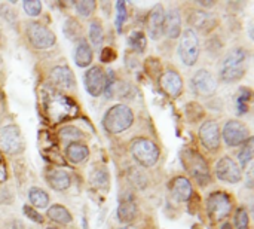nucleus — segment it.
I'll return each mask as SVG.
<instances>
[{
  "label": "nucleus",
  "instance_id": "nucleus-26",
  "mask_svg": "<svg viewBox=\"0 0 254 229\" xmlns=\"http://www.w3.org/2000/svg\"><path fill=\"white\" fill-rule=\"evenodd\" d=\"M60 137L61 140L68 146L71 143H79V140L83 139V134L80 130H77L76 127H64L61 131H60Z\"/></svg>",
  "mask_w": 254,
  "mask_h": 229
},
{
  "label": "nucleus",
  "instance_id": "nucleus-43",
  "mask_svg": "<svg viewBox=\"0 0 254 229\" xmlns=\"http://www.w3.org/2000/svg\"><path fill=\"white\" fill-rule=\"evenodd\" d=\"M0 63H1V57H0Z\"/></svg>",
  "mask_w": 254,
  "mask_h": 229
},
{
  "label": "nucleus",
  "instance_id": "nucleus-35",
  "mask_svg": "<svg viewBox=\"0 0 254 229\" xmlns=\"http://www.w3.org/2000/svg\"><path fill=\"white\" fill-rule=\"evenodd\" d=\"M24 215H25L30 221H33V222H36V224H42V222H43L42 215H40V213H37L33 207L24 206Z\"/></svg>",
  "mask_w": 254,
  "mask_h": 229
},
{
  "label": "nucleus",
  "instance_id": "nucleus-28",
  "mask_svg": "<svg viewBox=\"0 0 254 229\" xmlns=\"http://www.w3.org/2000/svg\"><path fill=\"white\" fill-rule=\"evenodd\" d=\"M128 42H129V46L137 52H143L146 49V36L141 31H132L129 34Z\"/></svg>",
  "mask_w": 254,
  "mask_h": 229
},
{
  "label": "nucleus",
  "instance_id": "nucleus-29",
  "mask_svg": "<svg viewBox=\"0 0 254 229\" xmlns=\"http://www.w3.org/2000/svg\"><path fill=\"white\" fill-rule=\"evenodd\" d=\"M95 1L94 0H79L74 1V9L80 16H91L95 10Z\"/></svg>",
  "mask_w": 254,
  "mask_h": 229
},
{
  "label": "nucleus",
  "instance_id": "nucleus-27",
  "mask_svg": "<svg viewBox=\"0 0 254 229\" xmlns=\"http://www.w3.org/2000/svg\"><path fill=\"white\" fill-rule=\"evenodd\" d=\"M89 39H91V43L97 48L103 43V27H101V22L97 19L91 21L89 24Z\"/></svg>",
  "mask_w": 254,
  "mask_h": 229
},
{
  "label": "nucleus",
  "instance_id": "nucleus-5",
  "mask_svg": "<svg viewBox=\"0 0 254 229\" xmlns=\"http://www.w3.org/2000/svg\"><path fill=\"white\" fill-rule=\"evenodd\" d=\"M199 51L201 49H199V40L196 33L190 28L185 30L179 43V57L182 63L188 67L193 66L198 61Z\"/></svg>",
  "mask_w": 254,
  "mask_h": 229
},
{
  "label": "nucleus",
  "instance_id": "nucleus-8",
  "mask_svg": "<svg viewBox=\"0 0 254 229\" xmlns=\"http://www.w3.org/2000/svg\"><path fill=\"white\" fill-rule=\"evenodd\" d=\"M27 36L30 43L36 49H48L55 45V34L39 22H31L27 28Z\"/></svg>",
  "mask_w": 254,
  "mask_h": 229
},
{
  "label": "nucleus",
  "instance_id": "nucleus-39",
  "mask_svg": "<svg viewBox=\"0 0 254 229\" xmlns=\"http://www.w3.org/2000/svg\"><path fill=\"white\" fill-rule=\"evenodd\" d=\"M196 3H199L201 6H208V7H211L214 4V1H196Z\"/></svg>",
  "mask_w": 254,
  "mask_h": 229
},
{
  "label": "nucleus",
  "instance_id": "nucleus-24",
  "mask_svg": "<svg viewBox=\"0 0 254 229\" xmlns=\"http://www.w3.org/2000/svg\"><path fill=\"white\" fill-rule=\"evenodd\" d=\"M28 198H30V203L36 209H46L49 206V197L40 188H31L28 191Z\"/></svg>",
  "mask_w": 254,
  "mask_h": 229
},
{
  "label": "nucleus",
  "instance_id": "nucleus-22",
  "mask_svg": "<svg viewBox=\"0 0 254 229\" xmlns=\"http://www.w3.org/2000/svg\"><path fill=\"white\" fill-rule=\"evenodd\" d=\"M135 216H137V206L132 201V198L124 200L118 207V219L122 224H129L135 219Z\"/></svg>",
  "mask_w": 254,
  "mask_h": 229
},
{
  "label": "nucleus",
  "instance_id": "nucleus-9",
  "mask_svg": "<svg viewBox=\"0 0 254 229\" xmlns=\"http://www.w3.org/2000/svg\"><path fill=\"white\" fill-rule=\"evenodd\" d=\"M192 91L201 97H210L217 91V80L208 70H198L190 79Z\"/></svg>",
  "mask_w": 254,
  "mask_h": 229
},
{
  "label": "nucleus",
  "instance_id": "nucleus-40",
  "mask_svg": "<svg viewBox=\"0 0 254 229\" xmlns=\"http://www.w3.org/2000/svg\"><path fill=\"white\" fill-rule=\"evenodd\" d=\"M220 229H232V227H231V224H225V225H222Z\"/></svg>",
  "mask_w": 254,
  "mask_h": 229
},
{
  "label": "nucleus",
  "instance_id": "nucleus-19",
  "mask_svg": "<svg viewBox=\"0 0 254 229\" xmlns=\"http://www.w3.org/2000/svg\"><path fill=\"white\" fill-rule=\"evenodd\" d=\"M46 180L49 186L55 191H65L71 183L68 173L64 170H49L46 173Z\"/></svg>",
  "mask_w": 254,
  "mask_h": 229
},
{
  "label": "nucleus",
  "instance_id": "nucleus-3",
  "mask_svg": "<svg viewBox=\"0 0 254 229\" xmlns=\"http://www.w3.org/2000/svg\"><path fill=\"white\" fill-rule=\"evenodd\" d=\"M131 155L140 165L149 168L158 162L159 149L153 142L143 137H137L131 142Z\"/></svg>",
  "mask_w": 254,
  "mask_h": 229
},
{
  "label": "nucleus",
  "instance_id": "nucleus-33",
  "mask_svg": "<svg viewBox=\"0 0 254 229\" xmlns=\"http://www.w3.org/2000/svg\"><path fill=\"white\" fill-rule=\"evenodd\" d=\"M116 10H118V15H116V27H118V31L121 33L122 31V25L127 19V6H125V1L119 0L116 1Z\"/></svg>",
  "mask_w": 254,
  "mask_h": 229
},
{
  "label": "nucleus",
  "instance_id": "nucleus-4",
  "mask_svg": "<svg viewBox=\"0 0 254 229\" xmlns=\"http://www.w3.org/2000/svg\"><path fill=\"white\" fill-rule=\"evenodd\" d=\"M182 162L186 167V170L190 173V176L199 183V185H208L210 183V170L205 159L195 151H185L182 155Z\"/></svg>",
  "mask_w": 254,
  "mask_h": 229
},
{
  "label": "nucleus",
  "instance_id": "nucleus-10",
  "mask_svg": "<svg viewBox=\"0 0 254 229\" xmlns=\"http://www.w3.org/2000/svg\"><path fill=\"white\" fill-rule=\"evenodd\" d=\"M223 140L229 148H235L240 146L243 143H246V140L250 137L249 136V130L247 127L240 122V121H228L225 128H223Z\"/></svg>",
  "mask_w": 254,
  "mask_h": 229
},
{
  "label": "nucleus",
  "instance_id": "nucleus-21",
  "mask_svg": "<svg viewBox=\"0 0 254 229\" xmlns=\"http://www.w3.org/2000/svg\"><path fill=\"white\" fill-rule=\"evenodd\" d=\"M89 155L88 146L82 143H71L65 148V158L73 162V164H80L83 162Z\"/></svg>",
  "mask_w": 254,
  "mask_h": 229
},
{
  "label": "nucleus",
  "instance_id": "nucleus-7",
  "mask_svg": "<svg viewBox=\"0 0 254 229\" xmlns=\"http://www.w3.org/2000/svg\"><path fill=\"white\" fill-rule=\"evenodd\" d=\"M0 151L9 155L22 151V136L16 125H6L0 128Z\"/></svg>",
  "mask_w": 254,
  "mask_h": 229
},
{
  "label": "nucleus",
  "instance_id": "nucleus-12",
  "mask_svg": "<svg viewBox=\"0 0 254 229\" xmlns=\"http://www.w3.org/2000/svg\"><path fill=\"white\" fill-rule=\"evenodd\" d=\"M85 82V88L88 91L89 95L92 97H100L104 91V85H106V75L103 72V69L100 67H91L83 77Z\"/></svg>",
  "mask_w": 254,
  "mask_h": 229
},
{
  "label": "nucleus",
  "instance_id": "nucleus-30",
  "mask_svg": "<svg viewBox=\"0 0 254 229\" xmlns=\"http://www.w3.org/2000/svg\"><path fill=\"white\" fill-rule=\"evenodd\" d=\"M234 224H235V228L237 229H249L250 225V218H249V213L244 207H240L235 213V218H234Z\"/></svg>",
  "mask_w": 254,
  "mask_h": 229
},
{
  "label": "nucleus",
  "instance_id": "nucleus-32",
  "mask_svg": "<svg viewBox=\"0 0 254 229\" xmlns=\"http://www.w3.org/2000/svg\"><path fill=\"white\" fill-rule=\"evenodd\" d=\"M250 98H252V91L247 88H243L238 95V113L240 115L247 113V110H249L247 101H250Z\"/></svg>",
  "mask_w": 254,
  "mask_h": 229
},
{
  "label": "nucleus",
  "instance_id": "nucleus-31",
  "mask_svg": "<svg viewBox=\"0 0 254 229\" xmlns=\"http://www.w3.org/2000/svg\"><path fill=\"white\" fill-rule=\"evenodd\" d=\"M91 180H92V183H94L95 186H98V188H104V189L109 188V173H107L106 170H103V168L94 171Z\"/></svg>",
  "mask_w": 254,
  "mask_h": 229
},
{
  "label": "nucleus",
  "instance_id": "nucleus-20",
  "mask_svg": "<svg viewBox=\"0 0 254 229\" xmlns=\"http://www.w3.org/2000/svg\"><path fill=\"white\" fill-rule=\"evenodd\" d=\"M92 49L85 39H80L74 48V61L79 67H88L92 63Z\"/></svg>",
  "mask_w": 254,
  "mask_h": 229
},
{
  "label": "nucleus",
  "instance_id": "nucleus-41",
  "mask_svg": "<svg viewBox=\"0 0 254 229\" xmlns=\"http://www.w3.org/2000/svg\"><path fill=\"white\" fill-rule=\"evenodd\" d=\"M121 229H135V228H132V227H125V228H121Z\"/></svg>",
  "mask_w": 254,
  "mask_h": 229
},
{
  "label": "nucleus",
  "instance_id": "nucleus-13",
  "mask_svg": "<svg viewBox=\"0 0 254 229\" xmlns=\"http://www.w3.org/2000/svg\"><path fill=\"white\" fill-rule=\"evenodd\" d=\"M161 89L171 98H177L183 91V79L176 70H168L159 77Z\"/></svg>",
  "mask_w": 254,
  "mask_h": 229
},
{
  "label": "nucleus",
  "instance_id": "nucleus-34",
  "mask_svg": "<svg viewBox=\"0 0 254 229\" xmlns=\"http://www.w3.org/2000/svg\"><path fill=\"white\" fill-rule=\"evenodd\" d=\"M22 4H24L25 13L30 16H37L42 10V3L39 0H25L22 1Z\"/></svg>",
  "mask_w": 254,
  "mask_h": 229
},
{
  "label": "nucleus",
  "instance_id": "nucleus-1",
  "mask_svg": "<svg viewBox=\"0 0 254 229\" xmlns=\"http://www.w3.org/2000/svg\"><path fill=\"white\" fill-rule=\"evenodd\" d=\"M246 66H247V52L243 48H237L231 51L222 61L220 72H219L220 79L228 83L240 80L246 73Z\"/></svg>",
  "mask_w": 254,
  "mask_h": 229
},
{
  "label": "nucleus",
  "instance_id": "nucleus-42",
  "mask_svg": "<svg viewBox=\"0 0 254 229\" xmlns=\"http://www.w3.org/2000/svg\"><path fill=\"white\" fill-rule=\"evenodd\" d=\"M48 229H57V228H48Z\"/></svg>",
  "mask_w": 254,
  "mask_h": 229
},
{
  "label": "nucleus",
  "instance_id": "nucleus-14",
  "mask_svg": "<svg viewBox=\"0 0 254 229\" xmlns=\"http://www.w3.org/2000/svg\"><path fill=\"white\" fill-rule=\"evenodd\" d=\"M220 128L214 121H207L201 125L199 128V139L202 142V145L210 149V151H216L220 146Z\"/></svg>",
  "mask_w": 254,
  "mask_h": 229
},
{
  "label": "nucleus",
  "instance_id": "nucleus-17",
  "mask_svg": "<svg viewBox=\"0 0 254 229\" xmlns=\"http://www.w3.org/2000/svg\"><path fill=\"white\" fill-rule=\"evenodd\" d=\"M51 80L64 89H71L74 86V75L67 66H57L51 72Z\"/></svg>",
  "mask_w": 254,
  "mask_h": 229
},
{
  "label": "nucleus",
  "instance_id": "nucleus-38",
  "mask_svg": "<svg viewBox=\"0 0 254 229\" xmlns=\"http://www.w3.org/2000/svg\"><path fill=\"white\" fill-rule=\"evenodd\" d=\"M6 179V168L0 164V182H3Z\"/></svg>",
  "mask_w": 254,
  "mask_h": 229
},
{
  "label": "nucleus",
  "instance_id": "nucleus-15",
  "mask_svg": "<svg viewBox=\"0 0 254 229\" xmlns=\"http://www.w3.org/2000/svg\"><path fill=\"white\" fill-rule=\"evenodd\" d=\"M164 18H165V10H164L162 4H155L147 16V33H149L150 39L158 40L162 36Z\"/></svg>",
  "mask_w": 254,
  "mask_h": 229
},
{
  "label": "nucleus",
  "instance_id": "nucleus-18",
  "mask_svg": "<svg viewBox=\"0 0 254 229\" xmlns=\"http://www.w3.org/2000/svg\"><path fill=\"white\" fill-rule=\"evenodd\" d=\"M171 195L176 201L185 203L192 197V185L186 177H176L171 182Z\"/></svg>",
  "mask_w": 254,
  "mask_h": 229
},
{
  "label": "nucleus",
  "instance_id": "nucleus-23",
  "mask_svg": "<svg viewBox=\"0 0 254 229\" xmlns=\"http://www.w3.org/2000/svg\"><path fill=\"white\" fill-rule=\"evenodd\" d=\"M46 215H48V218L51 221H54L57 224H61V225H67V224L71 222V215L68 213V210L65 207H63L60 204H55V206L49 207Z\"/></svg>",
  "mask_w": 254,
  "mask_h": 229
},
{
  "label": "nucleus",
  "instance_id": "nucleus-2",
  "mask_svg": "<svg viewBox=\"0 0 254 229\" xmlns=\"http://www.w3.org/2000/svg\"><path fill=\"white\" fill-rule=\"evenodd\" d=\"M132 122H134V113L125 104L112 106L103 118V127L112 134H119L127 131L132 125Z\"/></svg>",
  "mask_w": 254,
  "mask_h": 229
},
{
  "label": "nucleus",
  "instance_id": "nucleus-16",
  "mask_svg": "<svg viewBox=\"0 0 254 229\" xmlns=\"http://www.w3.org/2000/svg\"><path fill=\"white\" fill-rule=\"evenodd\" d=\"M164 31L170 39H177L182 33V15L177 7H171L164 18Z\"/></svg>",
  "mask_w": 254,
  "mask_h": 229
},
{
  "label": "nucleus",
  "instance_id": "nucleus-6",
  "mask_svg": "<svg viewBox=\"0 0 254 229\" xmlns=\"http://www.w3.org/2000/svg\"><path fill=\"white\" fill-rule=\"evenodd\" d=\"M232 212V200L225 192H213L207 200V213L208 216L219 222L226 219Z\"/></svg>",
  "mask_w": 254,
  "mask_h": 229
},
{
  "label": "nucleus",
  "instance_id": "nucleus-25",
  "mask_svg": "<svg viewBox=\"0 0 254 229\" xmlns=\"http://www.w3.org/2000/svg\"><path fill=\"white\" fill-rule=\"evenodd\" d=\"M254 140L253 137H249L247 140H246V143H243V149H241V152L238 153V161H240V168H246L250 162H252V159H253V149H254Z\"/></svg>",
  "mask_w": 254,
  "mask_h": 229
},
{
  "label": "nucleus",
  "instance_id": "nucleus-11",
  "mask_svg": "<svg viewBox=\"0 0 254 229\" xmlns=\"http://www.w3.org/2000/svg\"><path fill=\"white\" fill-rule=\"evenodd\" d=\"M216 174L222 182H226V183H238L243 177L238 162L234 161L231 156H223L216 164Z\"/></svg>",
  "mask_w": 254,
  "mask_h": 229
},
{
  "label": "nucleus",
  "instance_id": "nucleus-37",
  "mask_svg": "<svg viewBox=\"0 0 254 229\" xmlns=\"http://www.w3.org/2000/svg\"><path fill=\"white\" fill-rule=\"evenodd\" d=\"M247 186L253 188V167L247 168Z\"/></svg>",
  "mask_w": 254,
  "mask_h": 229
},
{
  "label": "nucleus",
  "instance_id": "nucleus-36",
  "mask_svg": "<svg viewBox=\"0 0 254 229\" xmlns=\"http://www.w3.org/2000/svg\"><path fill=\"white\" fill-rule=\"evenodd\" d=\"M115 58H116V52H115L112 48H104V49L101 51L100 60H101L103 63H112Z\"/></svg>",
  "mask_w": 254,
  "mask_h": 229
}]
</instances>
